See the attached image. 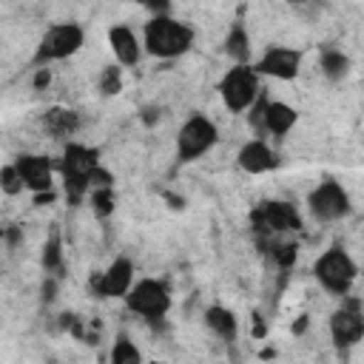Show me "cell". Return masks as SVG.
Wrapping results in <instances>:
<instances>
[{"label": "cell", "mask_w": 364, "mask_h": 364, "mask_svg": "<svg viewBox=\"0 0 364 364\" xmlns=\"http://www.w3.org/2000/svg\"><path fill=\"white\" fill-rule=\"evenodd\" d=\"M193 37L196 34L188 23L173 20L171 14H154L142 28V51L156 60H176L191 51Z\"/></svg>", "instance_id": "cell-1"}, {"label": "cell", "mask_w": 364, "mask_h": 364, "mask_svg": "<svg viewBox=\"0 0 364 364\" xmlns=\"http://www.w3.org/2000/svg\"><path fill=\"white\" fill-rule=\"evenodd\" d=\"M100 165L97 148H85L80 142H68L60 159L63 173V193L71 205H80L91 191V171Z\"/></svg>", "instance_id": "cell-2"}, {"label": "cell", "mask_w": 364, "mask_h": 364, "mask_svg": "<svg viewBox=\"0 0 364 364\" xmlns=\"http://www.w3.org/2000/svg\"><path fill=\"white\" fill-rule=\"evenodd\" d=\"M313 276L316 282L333 293V296H347L355 276H358V264L353 262V256L341 247V245H330L313 264Z\"/></svg>", "instance_id": "cell-3"}, {"label": "cell", "mask_w": 364, "mask_h": 364, "mask_svg": "<svg viewBox=\"0 0 364 364\" xmlns=\"http://www.w3.org/2000/svg\"><path fill=\"white\" fill-rule=\"evenodd\" d=\"M259 94V74L250 68V63H233V68H228L219 80V97L230 114H245Z\"/></svg>", "instance_id": "cell-4"}, {"label": "cell", "mask_w": 364, "mask_h": 364, "mask_svg": "<svg viewBox=\"0 0 364 364\" xmlns=\"http://www.w3.org/2000/svg\"><path fill=\"white\" fill-rule=\"evenodd\" d=\"M250 117L247 122L253 125V131L259 136H273V139H284L293 125L299 122V111L293 105H287L284 100H267V97H256V102L247 108Z\"/></svg>", "instance_id": "cell-5"}, {"label": "cell", "mask_w": 364, "mask_h": 364, "mask_svg": "<svg viewBox=\"0 0 364 364\" xmlns=\"http://www.w3.org/2000/svg\"><path fill=\"white\" fill-rule=\"evenodd\" d=\"M219 139V128L205 114H191L182 128L176 131V162L191 165L199 156H205Z\"/></svg>", "instance_id": "cell-6"}, {"label": "cell", "mask_w": 364, "mask_h": 364, "mask_svg": "<svg viewBox=\"0 0 364 364\" xmlns=\"http://www.w3.org/2000/svg\"><path fill=\"white\" fill-rule=\"evenodd\" d=\"M85 31L77 23H54L46 28V34L37 43L34 51V65H48L54 60H65L82 48Z\"/></svg>", "instance_id": "cell-7"}, {"label": "cell", "mask_w": 364, "mask_h": 364, "mask_svg": "<svg viewBox=\"0 0 364 364\" xmlns=\"http://www.w3.org/2000/svg\"><path fill=\"white\" fill-rule=\"evenodd\" d=\"M122 299H125L131 313H136V316H142L148 321H159L171 310V290L159 279H139V282H134Z\"/></svg>", "instance_id": "cell-8"}, {"label": "cell", "mask_w": 364, "mask_h": 364, "mask_svg": "<svg viewBox=\"0 0 364 364\" xmlns=\"http://www.w3.org/2000/svg\"><path fill=\"white\" fill-rule=\"evenodd\" d=\"M250 225L259 236L273 239L276 233H290L301 228V216L296 210V205L282 202V199H267L262 205H256L250 210Z\"/></svg>", "instance_id": "cell-9"}, {"label": "cell", "mask_w": 364, "mask_h": 364, "mask_svg": "<svg viewBox=\"0 0 364 364\" xmlns=\"http://www.w3.org/2000/svg\"><path fill=\"white\" fill-rule=\"evenodd\" d=\"M307 210L316 222H338V219L350 216V210H353L350 193L341 188V182L324 179L307 193Z\"/></svg>", "instance_id": "cell-10"}, {"label": "cell", "mask_w": 364, "mask_h": 364, "mask_svg": "<svg viewBox=\"0 0 364 364\" xmlns=\"http://www.w3.org/2000/svg\"><path fill=\"white\" fill-rule=\"evenodd\" d=\"M364 336V316H361V304L358 299H344L338 310H333L330 316V338L338 350L355 347Z\"/></svg>", "instance_id": "cell-11"}, {"label": "cell", "mask_w": 364, "mask_h": 364, "mask_svg": "<svg viewBox=\"0 0 364 364\" xmlns=\"http://www.w3.org/2000/svg\"><path fill=\"white\" fill-rule=\"evenodd\" d=\"M250 68L262 77H273V80H296L301 71V51L290 48V46H267L264 54L250 63Z\"/></svg>", "instance_id": "cell-12"}, {"label": "cell", "mask_w": 364, "mask_h": 364, "mask_svg": "<svg viewBox=\"0 0 364 364\" xmlns=\"http://www.w3.org/2000/svg\"><path fill=\"white\" fill-rule=\"evenodd\" d=\"M20 179H23V188L31 191V193H43V191H51V182H54V165L48 156L43 154H20L11 159Z\"/></svg>", "instance_id": "cell-13"}, {"label": "cell", "mask_w": 364, "mask_h": 364, "mask_svg": "<svg viewBox=\"0 0 364 364\" xmlns=\"http://www.w3.org/2000/svg\"><path fill=\"white\" fill-rule=\"evenodd\" d=\"M131 284H134V262L125 259V256L114 259V262L91 282V287L97 290L100 299H122Z\"/></svg>", "instance_id": "cell-14"}, {"label": "cell", "mask_w": 364, "mask_h": 364, "mask_svg": "<svg viewBox=\"0 0 364 364\" xmlns=\"http://www.w3.org/2000/svg\"><path fill=\"white\" fill-rule=\"evenodd\" d=\"M236 162H239V168H242L245 173L259 176V173H270V171L279 165V156H276V151H273L262 136H256V139H247V142L239 148Z\"/></svg>", "instance_id": "cell-15"}, {"label": "cell", "mask_w": 364, "mask_h": 364, "mask_svg": "<svg viewBox=\"0 0 364 364\" xmlns=\"http://www.w3.org/2000/svg\"><path fill=\"white\" fill-rule=\"evenodd\" d=\"M108 48L117 60V65L134 68L142 60V40L128 28V26H111L108 28Z\"/></svg>", "instance_id": "cell-16"}, {"label": "cell", "mask_w": 364, "mask_h": 364, "mask_svg": "<svg viewBox=\"0 0 364 364\" xmlns=\"http://www.w3.org/2000/svg\"><path fill=\"white\" fill-rule=\"evenodd\" d=\"M205 324L222 338V341H236L239 336V318L230 307H222V304H210L205 310Z\"/></svg>", "instance_id": "cell-17"}, {"label": "cell", "mask_w": 364, "mask_h": 364, "mask_svg": "<svg viewBox=\"0 0 364 364\" xmlns=\"http://www.w3.org/2000/svg\"><path fill=\"white\" fill-rule=\"evenodd\" d=\"M43 128H46L51 136H57V139H68V136L77 134L80 117H77V111H71V108H48V111L43 114Z\"/></svg>", "instance_id": "cell-18"}, {"label": "cell", "mask_w": 364, "mask_h": 364, "mask_svg": "<svg viewBox=\"0 0 364 364\" xmlns=\"http://www.w3.org/2000/svg\"><path fill=\"white\" fill-rule=\"evenodd\" d=\"M222 51H225L233 63H250L253 46H250V34H247L245 23H233V28L228 31V37H225V43H222Z\"/></svg>", "instance_id": "cell-19"}, {"label": "cell", "mask_w": 364, "mask_h": 364, "mask_svg": "<svg viewBox=\"0 0 364 364\" xmlns=\"http://www.w3.org/2000/svg\"><path fill=\"white\" fill-rule=\"evenodd\" d=\"M350 71V57L341 54L338 48H324L321 51V74L330 80V82H338L344 80Z\"/></svg>", "instance_id": "cell-20"}, {"label": "cell", "mask_w": 364, "mask_h": 364, "mask_svg": "<svg viewBox=\"0 0 364 364\" xmlns=\"http://www.w3.org/2000/svg\"><path fill=\"white\" fill-rule=\"evenodd\" d=\"M43 267L51 276H63V242L57 230H51V236L43 245Z\"/></svg>", "instance_id": "cell-21"}, {"label": "cell", "mask_w": 364, "mask_h": 364, "mask_svg": "<svg viewBox=\"0 0 364 364\" xmlns=\"http://www.w3.org/2000/svg\"><path fill=\"white\" fill-rule=\"evenodd\" d=\"M91 193V208L100 219H108L117 208V193H114V185H97L88 191Z\"/></svg>", "instance_id": "cell-22"}, {"label": "cell", "mask_w": 364, "mask_h": 364, "mask_svg": "<svg viewBox=\"0 0 364 364\" xmlns=\"http://www.w3.org/2000/svg\"><path fill=\"white\" fill-rule=\"evenodd\" d=\"M111 361H114V364H139V361H142V353H139L136 344L122 333V336L114 341V347H111Z\"/></svg>", "instance_id": "cell-23"}, {"label": "cell", "mask_w": 364, "mask_h": 364, "mask_svg": "<svg viewBox=\"0 0 364 364\" xmlns=\"http://www.w3.org/2000/svg\"><path fill=\"white\" fill-rule=\"evenodd\" d=\"M122 91V68L119 65H105L100 71V94L102 97H114Z\"/></svg>", "instance_id": "cell-24"}, {"label": "cell", "mask_w": 364, "mask_h": 364, "mask_svg": "<svg viewBox=\"0 0 364 364\" xmlns=\"http://www.w3.org/2000/svg\"><path fill=\"white\" fill-rule=\"evenodd\" d=\"M0 191L9 193V196H17L23 191V179H20L17 168H14V162H9V165L0 168Z\"/></svg>", "instance_id": "cell-25"}, {"label": "cell", "mask_w": 364, "mask_h": 364, "mask_svg": "<svg viewBox=\"0 0 364 364\" xmlns=\"http://www.w3.org/2000/svg\"><path fill=\"white\" fill-rule=\"evenodd\" d=\"M48 82H51V71L40 65V68H37V74H34V88H46Z\"/></svg>", "instance_id": "cell-26"}, {"label": "cell", "mask_w": 364, "mask_h": 364, "mask_svg": "<svg viewBox=\"0 0 364 364\" xmlns=\"http://www.w3.org/2000/svg\"><path fill=\"white\" fill-rule=\"evenodd\" d=\"M142 6H148V9L156 11V14H165L168 6H171V0H142Z\"/></svg>", "instance_id": "cell-27"}, {"label": "cell", "mask_w": 364, "mask_h": 364, "mask_svg": "<svg viewBox=\"0 0 364 364\" xmlns=\"http://www.w3.org/2000/svg\"><path fill=\"white\" fill-rule=\"evenodd\" d=\"M290 3H304V0H290Z\"/></svg>", "instance_id": "cell-28"}, {"label": "cell", "mask_w": 364, "mask_h": 364, "mask_svg": "<svg viewBox=\"0 0 364 364\" xmlns=\"http://www.w3.org/2000/svg\"><path fill=\"white\" fill-rule=\"evenodd\" d=\"M136 3H142V0H136Z\"/></svg>", "instance_id": "cell-29"}]
</instances>
